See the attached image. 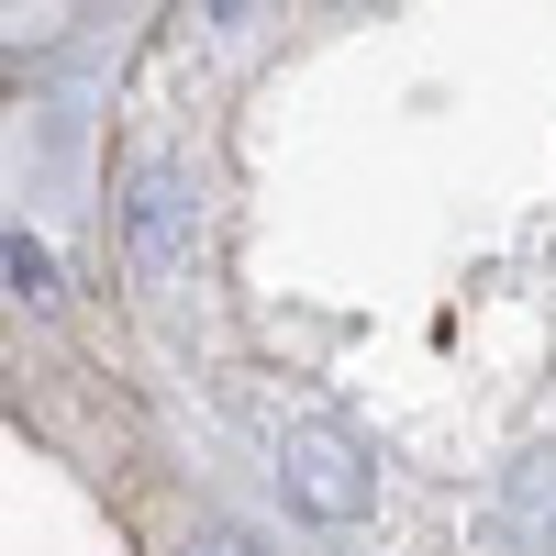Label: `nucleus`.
Instances as JSON below:
<instances>
[{
    "instance_id": "obj_1",
    "label": "nucleus",
    "mask_w": 556,
    "mask_h": 556,
    "mask_svg": "<svg viewBox=\"0 0 556 556\" xmlns=\"http://www.w3.org/2000/svg\"><path fill=\"white\" fill-rule=\"evenodd\" d=\"M278 490H290V513H312V523H367L379 513V468H367L334 424H290L278 434Z\"/></svg>"
},
{
    "instance_id": "obj_3",
    "label": "nucleus",
    "mask_w": 556,
    "mask_h": 556,
    "mask_svg": "<svg viewBox=\"0 0 556 556\" xmlns=\"http://www.w3.org/2000/svg\"><path fill=\"white\" fill-rule=\"evenodd\" d=\"M0 267H12V290H23V301H56V256H45L34 235H12V245H0Z\"/></svg>"
},
{
    "instance_id": "obj_2",
    "label": "nucleus",
    "mask_w": 556,
    "mask_h": 556,
    "mask_svg": "<svg viewBox=\"0 0 556 556\" xmlns=\"http://www.w3.org/2000/svg\"><path fill=\"white\" fill-rule=\"evenodd\" d=\"M123 256H134V278H178L201 256V190L178 167H146L134 178V201H123Z\"/></svg>"
},
{
    "instance_id": "obj_4",
    "label": "nucleus",
    "mask_w": 556,
    "mask_h": 556,
    "mask_svg": "<svg viewBox=\"0 0 556 556\" xmlns=\"http://www.w3.org/2000/svg\"><path fill=\"white\" fill-rule=\"evenodd\" d=\"M178 556H267V545H256L245 523H201V534H190V545H178Z\"/></svg>"
}]
</instances>
